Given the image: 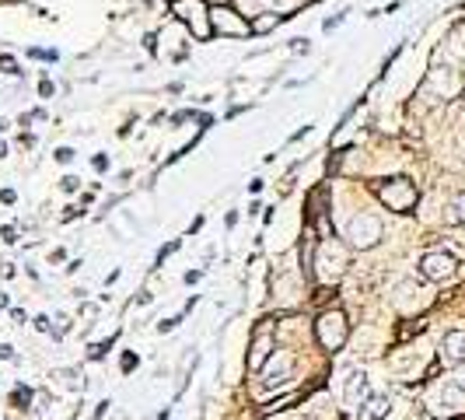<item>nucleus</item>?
Here are the masks:
<instances>
[{
    "label": "nucleus",
    "instance_id": "nucleus-1",
    "mask_svg": "<svg viewBox=\"0 0 465 420\" xmlns=\"http://www.w3.org/2000/svg\"><path fill=\"white\" fill-rule=\"evenodd\" d=\"M346 267H350V256H346L343 242H336V235L333 239H322V246L315 253V273L326 284H340L343 273H346Z\"/></svg>",
    "mask_w": 465,
    "mask_h": 420
},
{
    "label": "nucleus",
    "instance_id": "nucleus-2",
    "mask_svg": "<svg viewBox=\"0 0 465 420\" xmlns=\"http://www.w3.org/2000/svg\"><path fill=\"white\" fill-rule=\"evenodd\" d=\"M315 336H319V343H322L326 350H340V347L346 343V336H350L346 315H343L340 308L319 312V319H315Z\"/></svg>",
    "mask_w": 465,
    "mask_h": 420
},
{
    "label": "nucleus",
    "instance_id": "nucleus-3",
    "mask_svg": "<svg viewBox=\"0 0 465 420\" xmlns=\"http://www.w3.org/2000/svg\"><path fill=\"white\" fill-rule=\"evenodd\" d=\"M378 200L388 210H395V214H409V210L416 207V200H420V193H416V186L409 179H388V182L378 186Z\"/></svg>",
    "mask_w": 465,
    "mask_h": 420
},
{
    "label": "nucleus",
    "instance_id": "nucleus-4",
    "mask_svg": "<svg viewBox=\"0 0 465 420\" xmlns=\"http://www.w3.org/2000/svg\"><path fill=\"white\" fill-rule=\"evenodd\" d=\"M346 239H350L353 249H374L381 242V221L374 214H357L346 225Z\"/></svg>",
    "mask_w": 465,
    "mask_h": 420
},
{
    "label": "nucleus",
    "instance_id": "nucleus-5",
    "mask_svg": "<svg viewBox=\"0 0 465 420\" xmlns=\"http://www.w3.org/2000/svg\"><path fill=\"white\" fill-rule=\"evenodd\" d=\"M455 270H458V260L451 253H444V249H434V253H427L420 260V277L423 280H451Z\"/></svg>",
    "mask_w": 465,
    "mask_h": 420
},
{
    "label": "nucleus",
    "instance_id": "nucleus-6",
    "mask_svg": "<svg viewBox=\"0 0 465 420\" xmlns=\"http://www.w3.org/2000/svg\"><path fill=\"white\" fill-rule=\"evenodd\" d=\"M427 91L434 95V98H455L458 91H462V81H458V70H451V67H434L430 74H427Z\"/></svg>",
    "mask_w": 465,
    "mask_h": 420
},
{
    "label": "nucleus",
    "instance_id": "nucleus-7",
    "mask_svg": "<svg viewBox=\"0 0 465 420\" xmlns=\"http://www.w3.org/2000/svg\"><path fill=\"white\" fill-rule=\"evenodd\" d=\"M171 11L192 29L196 39H206V36H210V25H206V15H203V4H199V0H175Z\"/></svg>",
    "mask_w": 465,
    "mask_h": 420
},
{
    "label": "nucleus",
    "instance_id": "nucleus-8",
    "mask_svg": "<svg viewBox=\"0 0 465 420\" xmlns=\"http://www.w3.org/2000/svg\"><path fill=\"white\" fill-rule=\"evenodd\" d=\"M210 22H213V32H220V36H235V39H242V36L252 32V22H238V15H235V11H227V8H213Z\"/></svg>",
    "mask_w": 465,
    "mask_h": 420
},
{
    "label": "nucleus",
    "instance_id": "nucleus-9",
    "mask_svg": "<svg viewBox=\"0 0 465 420\" xmlns=\"http://www.w3.org/2000/svg\"><path fill=\"white\" fill-rule=\"evenodd\" d=\"M434 410H441V413H462L465 410V389H458L455 382H444L434 392Z\"/></svg>",
    "mask_w": 465,
    "mask_h": 420
},
{
    "label": "nucleus",
    "instance_id": "nucleus-10",
    "mask_svg": "<svg viewBox=\"0 0 465 420\" xmlns=\"http://www.w3.org/2000/svg\"><path fill=\"white\" fill-rule=\"evenodd\" d=\"M270 354H273V336L259 326L256 329V336H252V354H249V371H263V364L270 361Z\"/></svg>",
    "mask_w": 465,
    "mask_h": 420
},
{
    "label": "nucleus",
    "instance_id": "nucleus-11",
    "mask_svg": "<svg viewBox=\"0 0 465 420\" xmlns=\"http://www.w3.org/2000/svg\"><path fill=\"white\" fill-rule=\"evenodd\" d=\"M343 403H346V410H360V406L367 403V375H364V371H353V375L346 378Z\"/></svg>",
    "mask_w": 465,
    "mask_h": 420
},
{
    "label": "nucleus",
    "instance_id": "nucleus-12",
    "mask_svg": "<svg viewBox=\"0 0 465 420\" xmlns=\"http://www.w3.org/2000/svg\"><path fill=\"white\" fill-rule=\"evenodd\" d=\"M441 354L455 364H465V329H451L444 333V343H441Z\"/></svg>",
    "mask_w": 465,
    "mask_h": 420
},
{
    "label": "nucleus",
    "instance_id": "nucleus-13",
    "mask_svg": "<svg viewBox=\"0 0 465 420\" xmlns=\"http://www.w3.org/2000/svg\"><path fill=\"white\" fill-rule=\"evenodd\" d=\"M294 371V357L291 354H277V361L266 368V385H284Z\"/></svg>",
    "mask_w": 465,
    "mask_h": 420
},
{
    "label": "nucleus",
    "instance_id": "nucleus-14",
    "mask_svg": "<svg viewBox=\"0 0 465 420\" xmlns=\"http://www.w3.org/2000/svg\"><path fill=\"white\" fill-rule=\"evenodd\" d=\"M392 413V399L388 396H371L364 403V420H388Z\"/></svg>",
    "mask_w": 465,
    "mask_h": 420
},
{
    "label": "nucleus",
    "instance_id": "nucleus-15",
    "mask_svg": "<svg viewBox=\"0 0 465 420\" xmlns=\"http://www.w3.org/2000/svg\"><path fill=\"white\" fill-rule=\"evenodd\" d=\"M448 53H451L455 60H465V22H458L455 32L448 36Z\"/></svg>",
    "mask_w": 465,
    "mask_h": 420
},
{
    "label": "nucleus",
    "instance_id": "nucleus-16",
    "mask_svg": "<svg viewBox=\"0 0 465 420\" xmlns=\"http://www.w3.org/2000/svg\"><path fill=\"white\" fill-rule=\"evenodd\" d=\"M284 18H291V15H270V11H259V18H252V32H273Z\"/></svg>",
    "mask_w": 465,
    "mask_h": 420
},
{
    "label": "nucleus",
    "instance_id": "nucleus-17",
    "mask_svg": "<svg viewBox=\"0 0 465 420\" xmlns=\"http://www.w3.org/2000/svg\"><path fill=\"white\" fill-rule=\"evenodd\" d=\"M448 225H465V193H458L451 203H448Z\"/></svg>",
    "mask_w": 465,
    "mask_h": 420
},
{
    "label": "nucleus",
    "instance_id": "nucleus-18",
    "mask_svg": "<svg viewBox=\"0 0 465 420\" xmlns=\"http://www.w3.org/2000/svg\"><path fill=\"white\" fill-rule=\"evenodd\" d=\"M11 403H15L18 410H29V406H32V389H29V385H15Z\"/></svg>",
    "mask_w": 465,
    "mask_h": 420
},
{
    "label": "nucleus",
    "instance_id": "nucleus-19",
    "mask_svg": "<svg viewBox=\"0 0 465 420\" xmlns=\"http://www.w3.org/2000/svg\"><path fill=\"white\" fill-rule=\"evenodd\" d=\"M112 343H116V336H109V340H105V343H95V347H91V354H88V357H91V361H102V357H105V354H109V350H112Z\"/></svg>",
    "mask_w": 465,
    "mask_h": 420
},
{
    "label": "nucleus",
    "instance_id": "nucleus-20",
    "mask_svg": "<svg viewBox=\"0 0 465 420\" xmlns=\"http://www.w3.org/2000/svg\"><path fill=\"white\" fill-rule=\"evenodd\" d=\"M343 18H346V11H340V15H333V18H326V25H322V32H333V29H340V25H343Z\"/></svg>",
    "mask_w": 465,
    "mask_h": 420
},
{
    "label": "nucleus",
    "instance_id": "nucleus-21",
    "mask_svg": "<svg viewBox=\"0 0 465 420\" xmlns=\"http://www.w3.org/2000/svg\"><path fill=\"white\" fill-rule=\"evenodd\" d=\"M77 186H81V179H77V175H63V179H60V189H63V193H74Z\"/></svg>",
    "mask_w": 465,
    "mask_h": 420
},
{
    "label": "nucleus",
    "instance_id": "nucleus-22",
    "mask_svg": "<svg viewBox=\"0 0 465 420\" xmlns=\"http://www.w3.org/2000/svg\"><path fill=\"white\" fill-rule=\"evenodd\" d=\"M56 161H60V165H70V161H74V151H70V147H60V151H56Z\"/></svg>",
    "mask_w": 465,
    "mask_h": 420
},
{
    "label": "nucleus",
    "instance_id": "nucleus-23",
    "mask_svg": "<svg viewBox=\"0 0 465 420\" xmlns=\"http://www.w3.org/2000/svg\"><path fill=\"white\" fill-rule=\"evenodd\" d=\"M91 165H95V172H105V168H109V158H105V154H95Z\"/></svg>",
    "mask_w": 465,
    "mask_h": 420
},
{
    "label": "nucleus",
    "instance_id": "nucleus-24",
    "mask_svg": "<svg viewBox=\"0 0 465 420\" xmlns=\"http://www.w3.org/2000/svg\"><path fill=\"white\" fill-rule=\"evenodd\" d=\"M36 329H39V333H49V329H53L49 315H39V319H36Z\"/></svg>",
    "mask_w": 465,
    "mask_h": 420
},
{
    "label": "nucleus",
    "instance_id": "nucleus-25",
    "mask_svg": "<svg viewBox=\"0 0 465 420\" xmlns=\"http://www.w3.org/2000/svg\"><path fill=\"white\" fill-rule=\"evenodd\" d=\"M175 326H178V319H161V322H158V333H171Z\"/></svg>",
    "mask_w": 465,
    "mask_h": 420
},
{
    "label": "nucleus",
    "instance_id": "nucleus-26",
    "mask_svg": "<svg viewBox=\"0 0 465 420\" xmlns=\"http://www.w3.org/2000/svg\"><path fill=\"white\" fill-rule=\"evenodd\" d=\"M451 382H455L458 389H465V364H462V368H455V375H451Z\"/></svg>",
    "mask_w": 465,
    "mask_h": 420
},
{
    "label": "nucleus",
    "instance_id": "nucleus-27",
    "mask_svg": "<svg viewBox=\"0 0 465 420\" xmlns=\"http://www.w3.org/2000/svg\"><path fill=\"white\" fill-rule=\"evenodd\" d=\"M39 95H43V98H49V95H53V81H49V77H43V84H39Z\"/></svg>",
    "mask_w": 465,
    "mask_h": 420
},
{
    "label": "nucleus",
    "instance_id": "nucleus-28",
    "mask_svg": "<svg viewBox=\"0 0 465 420\" xmlns=\"http://www.w3.org/2000/svg\"><path fill=\"white\" fill-rule=\"evenodd\" d=\"M137 368V357L133 354H123V371H133Z\"/></svg>",
    "mask_w": 465,
    "mask_h": 420
},
{
    "label": "nucleus",
    "instance_id": "nucleus-29",
    "mask_svg": "<svg viewBox=\"0 0 465 420\" xmlns=\"http://www.w3.org/2000/svg\"><path fill=\"white\" fill-rule=\"evenodd\" d=\"M0 357H4V361H15V347L4 343V347H0Z\"/></svg>",
    "mask_w": 465,
    "mask_h": 420
},
{
    "label": "nucleus",
    "instance_id": "nucleus-30",
    "mask_svg": "<svg viewBox=\"0 0 465 420\" xmlns=\"http://www.w3.org/2000/svg\"><path fill=\"white\" fill-rule=\"evenodd\" d=\"M185 119H192V112H175V116H171V123H175V126H178V123H185Z\"/></svg>",
    "mask_w": 465,
    "mask_h": 420
},
{
    "label": "nucleus",
    "instance_id": "nucleus-31",
    "mask_svg": "<svg viewBox=\"0 0 465 420\" xmlns=\"http://www.w3.org/2000/svg\"><path fill=\"white\" fill-rule=\"evenodd\" d=\"M199 277H203V270H189V273H185V284H196Z\"/></svg>",
    "mask_w": 465,
    "mask_h": 420
},
{
    "label": "nucleus",
    "instance_id": "nucleus-32",
    "mask_svg": "<svg viewBox=\"0 0 465 420\" xmlns=\"http://www.w3.org/2000/svg\"><path fill=\"white\" fill-rule=\"evenodd\" d=\"M11 319H15L18 326H25V312H22V308H11Z\"/></svg>",
    "mask_w": 465,
    "mask_h": 420
},
{
    "label": "nucleus",
    "instance_id": "nucleus-33",
    "mask_svg": "<svg viewBox=\"0 0 465 420\" xmlns=\"http://www.w3.org/2000/svg\"><path fill=\"white\" fill-rule=\"evenodd\" d=\"M0 200H4V203H15L18 196H15V189H4V193H0Z\"/></svg>",
    "mask_w": 465,
    "mask_h": 420
},
{
    "label": "nucleus",
    "instance_id": "nucleus-34",
    "mask_svg": "<svg viewBox=\"0 0 465 420\" xmlns=\"http://www.w3.org/2000/svg\"><path fill=\"white\" fill-rule=\"evenodd\" d=\"M8 305H11V298H8L4 291H0V308H8Z\"/></svg>",
    "mask_w": 465,
    "mask_h": 420
},
{
    "label": "nucleus",
    "instance_id": "nucleus-35",
    "mask_svg": "<svg viewBox=\"0 0 465 420\" xmlns=\"http://www.w3.org/2000/svg\"><path fill=\"white\" fill-rule=\"evenodd\" d=\"M0 158H8V144L4 140H0Z\"/></svg>",
    "mask_w": 465,
    "mask_h": 420
},
{
    "label": "nucleus",
    "instance_id": "nucleus-36",
    "mask_svg": "<svg viewBox=\"0 0 465 420\" xmlns=\"http://www.w3.org/2000/svg\"><path fill=\"white\" fill-rule=\"evenodd\" d=\"M4 130H8V123H4V119H0V133H4Z\"/></svg>",
    "mask_w": 465,
    "mask_h": 420
},
{
    "label": "nucleus",
    "instance_id": "nucleus-37",
    "mask_svg": "<svg viewBox=\"0 0 465 420\" xmlns=\"http://www.w3.org/2000/svg\"><path fill=\"white\" fill-rule=\"evenodd\" d=\"M213 4H224V0H213Z\"/></svg>",
    "mask_w": 465,
    "mask_h": 420
}]
</instances>
